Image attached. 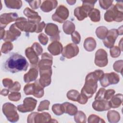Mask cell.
Segmentation results:
<instances>
[{"mask_svg": "<svg viewBox=\"0 0 123 123\" xmlns=\"http://www.w3.org/2000/svg\"><path fill=\"white\" fill-rule=\"evenodd\" d=\"M21 98V94L20 93H12L9 96V98L14 101H16L19 100Z\"/></svg>", "mask_w": 123, "mask_h": 123, "instance_id": "31", "label": "cell"}, {"mask_svg": "<svg viewBox=\"0 0 123 123\" xmlns=\"http://www.w3.org/2000/svg\"><path fill=\"white\" fill-rule=\"evenodd\" d=\"M13 48V45L12 43L10 42H6L2 45L1 51L3 53H6L11 51Z\"/></svg>", "mask_w": 123, "mask_h": 123, "instance_id": "27", "label": "cell"}, {"mask_svg": "<svg viewBox=\"0 0 123 123\" xmlns=\"http://www.w3.org/2000/svg\"><path fill=\"white\" fill-rule=\"evenodd\" d=\"M2 83L3 84V86L5 87H8L11 88L12 86L13 85L12 84V80H11L10 79H4L2 81Z\"/></svg>", "mask_w": 123, "mask_h": 123, "instance_id": "35", "label": "cell"}, {"mask_svg": "<svg viewBox=\"0 0 123 123\" xmlns=\"http://www.w3.org/2000/svg\"><path fill=\"white\" fill-rule=\"evenodd\" d=\"M100 12L99 10L97 9L94 8L92 10H91L87 14V16L90 17L91 20L94 22H97L100 21Z\"/></svg>", "mask_w": 123, "mask_h": 123, "instance_id": "22", "label": "cell"}, {"mask_svg": "<svg viewBox=\"0 0 123 123\" xmlns=\"http://www.w3.org/2000/svg\"><path fill=\"white\" fill-rule=\"evenodd\" d=\"M18 15L16 13H3L0 16V27L4 28L11 22L16 20Z\"/></svg>", "mask_w": 123, "mask_h": 123, "instance_id": "12", "label": "cell"}, {"mask_svg": "<svg viewBox=\"0 0 123 123\" xmlns=\"http://www.w3.org/2000/svg\"><path fill=\"white\" fill-rule=\"evenodd\" d=\"M28 63L22 55L16 53H12L6 60L4 64V70L12 73L26 71Z\"/></svg>", "mask_w": 123, "mask_h": 123, "instance_id": "1", "label": "cell"}, {"mask_svg": "<svg viewBox=\"0 0 123 123\" xmlns=\"http://www.w3.org/2000/svg\"><path fill=\"white\" fill-rule=\"evenodd\" d=\"M62 106L63 112L68 113L71 115H74L77 111V107L75 106L68 102L63 103Z\"/></svg>", "mask_w": 123, "mask_h": 123, "instance_id": "18", "label": "cell"}, {"mask_svg": "<svg viewBox=\"0 0 123 123\" xmlns=\"http://www.w3.org/2000/svg\"><path fill=\"white\" fill-rule=\"evenodd\" d=\"M26 1L28 2L29 3L30 6L32 7V8H33L34 9H37L39 7V6L40 5V3L41 2H39L37 4H36V3L37 2V0H34V1H28V0L27 1L26 0Z\"/></svg>", "mask_w": 123, "mask_h": 123, "instance_id": "36", "label": "cell"}, {"mask_svg": "<svg viewBox=\"0 0 123 123\" xmlns=\"http://www.w3.org/2000/svg\"><path fill=\"white\" fill-rule=\"evenodd\" d=\"M113 0H99V5L103 9H107L111 5Z\"/></svg>", "mask_w": 123, "mask_h": 123, "instance_id": "28", "label": "cell"}, {"mask_svg": "<svg viewBox=\"0 0 123 123\" xmlns=\"http://www.w3.org/2000/svg\"><path fill=\"white\" fill-rule=\"evenodd\" d=\"M112 98L109 101L111 107L113 108H117L119 107L122 103V95L117 94L112 97Z\"/></svg>", "mask_w": 123, "mask_h": 123, "instance_id": "19", "label": "cell"}, {"mask_svg": "<svg viewBox=\"0 0 123 123\" xmlns=\"http://www.w3.org/2000/svg\"><path fill=\"white\" fill-rule=\"evenodd\" d=\"M120 78L118 75L114 73L104 74L100 79V84L102 86L106 87L111 84H115L118 83Z\"/></svg>", "mask_w": 123, "mask_h": 123, "instance_id": "5", "label": "cell"}, {"mask_svg": "<svg viewBox=\"0 0 123 123\" xmlns=\"http://www.w3.org/2000/svg\"><path fill=\"white\" fill-rule=\"evenodd\" d=\"M95 64L99 67H103L108 63L107 52L103 49H98L95 55Z\"/></svg>", "mask_w": 123, "mask_h": 123, "instance_id": "7", "label": "cell"}, {"mask_svg": "<svg viewBox=\"0 0 123 123\" xmlns=\"http://www.w3.org/2000/svg\"><path fill=\"white\" fill-rule=\"evenodd\" d=\"M45 29L51 30V31H45L46 34L49 36L51 40L54 39H60L59 31L57 25L55 24L49 23L47 25Z\"/></svg>", "mask_w": 123, "mask_h": 123, "instance_id": "11", "label": "cell"}, {"mask_svg": "<svg viewBox=\"0 0 123 123\" xmlns=\"http://www.w3.org/2000/svg\"><path fill=\"white\" fill-rule=\"evenodd\" d=\"M45 25V24L44 22H42L40 23V24H38V25L37 26V29L36 30V33L40 32L43 30L44 26Z\"/></svg>", "mask_w": 123, "mask_h": 123, "instance_id": "37", "label": "cell"}, {"mask_svg": "<svg viewBox=\"0 0 123 123\" xmlns=\"http://www.w3.org/2000/svg\"><path fill=\"white\" fill-rule=\"evenodd\" d=\"M37 101L32 98H26L24 100V104L18 106L17 109L20 112H25L33 111L37 104Z\"/></svg>", "mask_w": 123, "mask_h": 123, "instance_id": "6", "label": "cell"}, {"mask_svg": "<svg viewBox=\"0 0 123 123\" xmlns=\"http://www.w3.org/2000/svg\"><path fill=\"white\" fill-rule=\"evenodd\" d=\"M57 4L58 2L56 0H45L43 2L40 8L44 12H49L55 9Z\"/></svg>", "mask_w": 123, "mask_h": 123, "instance_id": "17", "label": "cell"}, {"mask_svg": "<svg viewBox=\"0 0 123 123\" xmlns=\"http://www.w3.org/2000/svg\"><path fill=\"white\" fill-rule=\"evenodd\" d=\"M4 2L7 7L12 9H20L22 5L21 0H5Z\"/></svg>", "mask_w": 123, "mask_h": 123, "instance_id": "23", "label": "cell"}, {"mask_svg": "<svg viewBox=\"0 0 123 123\" xmlns=\"http://www.w3.org/2000/svg\"><path fill=\"white\" fill-rule=\"evenodd\" d=\"M74 14L79 21H82L87 17V13L82 7L76 8L74 11Z\"/></svg>", "mask_w": 123, "mask_h": 123, "instance_id": "21", "label": "cell"}, {"mask_svg": "<svg viewBox=\"0 0 123 123\" xmlns=\"http://www.w3.org/2000/svg\"><path fill=\"white\" fill-rule=\"evenodd\" d=\"M48 49L52 55H57L62 52V46L58 41L53 42L49 45Z\"/></svg>", "mask_w": 123, "mask_h": 123, "instance_id": "16", "label": "cell"}, {"mask_svg": "<svg viewBox=\"0 0 123 123\" xmlns=\"http://www.w3.org/2000/svg\"><path fill=\"white\" fill-rule=\"evenodd\" d=\"M49 101L48 100H44L40 102V104L38 107L37 110L38 111H40L44 110H49Z\"/></svg>", "mask_w": 123, "mask_h": 123, "instance_id": "29", "label": "cell"}, {"mask_svg": "<svg viewBox=\"0 0 123 123\" xmlns=\"http://www.w3.org/2000/svg\"><path fill=\"white\" fill-rule=\"evenodd\" d=\"M25 55L32 64H36L38 60L37 56L39 54L32 47L26 49Z\"/></svg>", "mask_w": 123, "mask_h": 123, "instance_id": "15", "label": "cell"}, {"mask_svg": "<svg viewBox=\"0 0 123 123\" xmlns=\"http://www.w3.org/2000/svg\"><path fill=\"white\" fill-rule=\"evenodd\" d=\"M122 2L120 4L118 3L113 5L105 13L104 18L107 22L115 21L121 22L123 20V5Z\"/></svg>", "mask_w": 123, "mask_h": 123, "instance_id": "2", "label": "cell"}, {"mask_svg": "<svg viewBox=\"0 0 123 123\" xmlns=\"http://www.w3.org/2000/svg\"><path fill=\"white\" fill-rule=\"evenodd\" d=\"M72 41L74 43H75V44L79 43L80 40V36L79 34L77 32L75 31L74 33H72Z\"/></svg>", "mask_w": 123, "mask_h": 123, "instance_id": "32", "label": "cell"}, {"mask_svg": "<svg viewBox=\"0 0 123 123\" xmlns=\"http://www.w3.org/2000/svg\"><path fill=\"white\" fill-rule=\"evenodd\" d=\"M93 109L97 111H103L109 110L111 107L109 101L107 100H96L92 104Z\"/></svg>", "mask_w": 123, "mask_h": 123, "instance_id": "13", "label": "cell"}, {"mask_svg": "<svg viewBox=\"0 0 123 123\" xmlns=\"http://www.w3.org/2000/svg\"><path fill=\"white\" fill-rule=\"evenodd\" d=\"M78 52V47L75 44H70L64 47L62 54L63 56L70 59L77 55Z\"/></svg>", "mask_w": 123, "mask_h": 123, "instance_id": "8", "label": "cell"}, {"mask_svg": "<svg viewBox=\"0 0 123 123\" xmlns=\"http://www.w3.org/2000/svg\"><path fill=\"white\" fill-rule=\"evenodd\" d=\"M32 76L33 81L35 80L37 76V70L35 68H31L28 72L24 75V80L26 83L31 82V78Z\"/></svg>", "mask_w": 123, "mask_h": 123, "instance_id": "20", "label": "cell"}, {"mask_svg": "<svg viewBox=\"0 0 123 123\" xmlns=\"http://www.w3.org/2000/svg\"><path fill=\"white\" fill-rule=\"evenodd\" d=\"M38 37L39 38H42V39H39L41 44H42L44 45L47 44L48 41V38L44 34H43V33L40 34L39 35V36Z\"/></svg>", "mask_w": 123, "mask_h": 123, "instance_id": "34", "label": "cell"}, {"mask_svg": "<svg viewBox=\"0 0 123 123\" xmlns=\"http://www.w3.org/2000/svg\"><path fill=\"white\" fill-rule=\"evenodd\" d=\"M24 14L28 17V21L33 23H37L41 20V17L38 13L28 8H26L24 10Z\"/></svg>", "mask_w": 123, "mask_h": 123, "instance_id": "14", "label": "cell"}, {"mask_svg": "<svg viewBox=\"0 0 123 123\" xmlns=\"http://www.w3.org/2000/svg\"><path fill=\"white\" fill-rule=\"evenodd\" d=\"M80 94L77 91L74 90H72L68 92L67 94V97L68 99L72 100L78 101L79 98Z\"/></svg>", "mask_w": 123, "mask_h": 123, "instance_id": "26", "label": "cell"}, {"mask_svg": "<svg viewBox=\"0 0 123 123\" xmlns=\"http://www.w3.org/2000/svg\"><path fill=\"white\" fill-rule=\"evenodd\" d=\"M63 29L66 34H72L75 29L74 25L70 21H66L63 24Z\"/></svg>", "mask_w": 123, "mask_h": 123, "instance_id": "24", "label": "cell"}, {"mask_svg": "<svg viewBox=\"0 0 123 123\" xmlns=\"http://www.w3.org/2000/svg\"><path fill=\"white\" fill-rule=\"evenodd\" d=\"M24 91L26 95H33L37 98H41L44 95L43 88L39 83L38 80L35 83L25 85Z\"/></svg>", "mask_w": 123, "mask_h": 123, "instance_id": "3", "label": "cell"}, {"mask_svg": "<svg viewBox=\"0 0 123 123\" xmlns=\"http://www.w3.org/2000/svg\"><path fill=\"white\" fill-rule=\"evenodd\" d=\"M106 90L104 88H101L98 91L95 98V100H103L104 99V94Z\"/></svg>", "mask_w": 123, "mask_h": 123, "instance_id": "30", "label": "cell"}, {"mask_svg": "<svg viewBox=\"0 0 123 123\" xmlns=\"http://www.w3.org/2000/svg\"><path fill=\"white\" fill-rule=\"evenodd\" d=\"M97 0H85L83 1V4L82 7L84 10L88 13L93 9L95 3Z\"/></svg>", "mask_w": 123, "mask_h": 123, "instance_id": "25", "label": "cell"}, {"mask_svg": "<svg viewBox=\"0 0 123 123\" xmlns=\"http://www.w3.org/2000/svg\"><path fill=\"white\" fill-rule=\"evenodd\" d=\"M68 16L69 11L67 8L63 5H60L52 15V18L53 21L62 23L68 18Z\"/></svg>", "mask_w": 123, "mask_h": 123, "instance_id": "4", "label": "cell"}, {"mask_svg": "<svg viewBox=\"0 0 123 123\" xmlns=\"http://www.w3.org/2000/svg\"><path fill=\"white\" fill-rule=\"evenodd\" d=\"M15 24H12L11 25L9 30H7L6 32V34L5 35V37H3L2 39L4 40H10V41H13L14 40H16L19 36L21 35V32L18 30L16 29L14 26Z\"/></svg>", "mask_w": 123, "mask_h": 123, "instance_id": "10", "label": "cell"}, {"mask_svg": "<svg viewBox=\"0 0 123 123\" xmlns=\"http://www.w3.org/2000/svg\"><path fill=\"white\" fill-rule=\"evenodd\" d=\"M115 93V91L113 89H109L106 90L104 94V99L108 100L111 98Z\"/></svg>", "mask_w": 123, "mask_h": 123, "instance_id": "33", "label": "cell"}, {"mask_svg": "<svg viewBox=\"0 0 123 123\" xmlns=\"http://www.w3.org/2000/svg\"><path fill=\"white\" fill-rule=\"evenodd\" d=\"M118 31L116 29H112L108 33V36L103 40V43L107 48H111L113 47L114 42L118 36Z\"/></svg>", "mask_w": 123, "mask_h": 123, "instance_id": "9", "label": "cell"}]
</instances>
